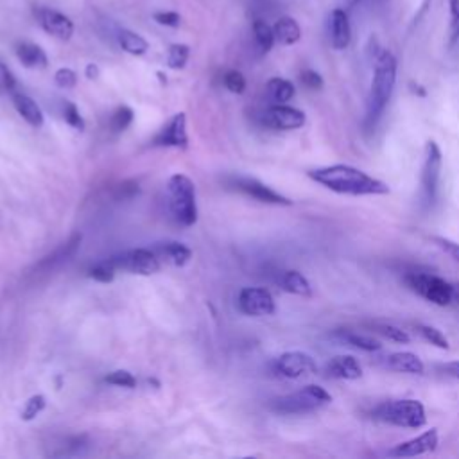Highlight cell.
Listing matches in <instances>:
<instances>
[{"mask_svg":"<svg viewBox=\"0 0 459 459\" xmlns=\"http://www.w3.org/2000/svg\"><path fill=\"white\" fill-rule=\"evenodd\" d=\"M307 176L325 189L345 196H384L389 194V187L368 172L347 163L318 167L307 172Z\"/></svg>","mask_w":459,"mask_h":459,"instance_id":"1","label":"cell"},{"mask_svg":"<svg viewBox=\"0 0 459 459\" xmlns=\"http://www.w3.org/2000/svg\"><path fill=\"white\" fill-rule=\"evenodd\" d=\"M396 58L391 50L382 49L375 58L374 79L369 88L368 104H366V127L374 130L378 119L382 117L387 103L391 99L396 85Z\"/></svg>","mask_w":459,"mask_h":459,"instance_id":"2","label":"cell"},{"mask_svg":"<svg viewBox=\"0 0 459 459\" xmlns=\"http://www.w3.org/2000/svg\"><path fill=\"white\" fill-rule=\"evenodd\" d=\"M371 416L378 422L405 429H420L427 423L425 407L422 402L414 398H396V400L382 402L371 411Z\"/></svg>","mask_w":459,"mask_h":459,"instance_id":"3","label":"cell"},{"mask_svg":"<svg viewBox=\"0 0 459 459\" xmlns=\"http://www.w3.org/2000/svg\"><path fill=\"white\" fill-rule=\"evenodd\" d=\"M330 402H332V395L325 387L309 384L298 391L273 398L269 402V409L278 414H305L321 409Z\"/></svg>","mask_w":459,"mask_h":459,"instance_id":"4","label":"cell"},{"mask_svg":"<svg viewBox=\"0 0 459 459\" xmlns=\"http://www.w3.org/2000/svg\"><path fill=\"white\" fill-rule=\"evenodd\" d=\"M169 208L176 223L181 226H192L198 221V205H196V185L189 176L174 174L167 183Z\"/></svg>","mask_w":459,"mask_h":459,"instance_id":"5","label":"cell"},{"mask_svg":"<svg viewBox=\"0 0 459 459\" xmlns=\"http://www.w3.org/2000/svg\"><path fill=\"white\" fill-rule=\"evenodd\" d=\"M404 282L413 293L427 300L429 303L438 307H447L452 303V284L441 276L422 271H409L404 275Z\"/></svg>","mask_w":459,"mask_h":459,"instance_id":"6","label":"cell"},{"mask_svg":"<svg viewBox=\"0 0 459 459\" xmlns=\"http://www.w3.org/2000/svg\"><path fill=\"white\" fill-rule=\"evenodd\" d=\"M441 165H443V156H441L440 147L434 140H429L427 145H425L422 176H420V198H422L423 207H432L436 201Z\"/></svg>","mask_w":459,"mask_h":459,"instance_id":"7","label":"cell"},{"mask_svg":"<svg viewBox=\"0 0 459 459\" xmlns=\"http://www.w3.org/2000/svg\"><path fill=\"white\" fill-rule=\"evenodd\" d=\"M112 261L115 267H117V271H127V273H133V275L149 276L160 271L158 255L147 248H136L119 253V255L112 257Z\"/></svg>","mask_w":459,"mask_h":459,"instance_id":"8","label":"cell"},{"mask_svg":"<svg viewBox=\"0 0 459 459\" xmlns=\"http://www.w3.org/2000/svg\"><path fill=\"white\" fill-rule=\"evenodd\" d=\"M316 371H318L316 360L305 351H285L275 360V374L291 380L309 377Z\"/></svg>","mask_w":459,"mask_h":459,"instance_id":"9","label":"cell"},{"mask_svg":"<svg viewBox=\"0 0 459 459\" xmlns=\"http://www.w3.org/2000/svg\"><path fill=\"white\" fill-rule=\"evenodd\" d=\"M305 113L287 104H273L262 113V124L269 130L293 131L305 126Z\"/></svg>","mask_w":459,"mask_h":459,"instance_id":"10","label":"cell"},{"mask_svg":"<svg viewBox=\"0 0 459 459\" xmlns=\"http://www.w3.org/2000/svg\"><path fill=\"white\" fill-rule=\"evenodd\" d=\"M229 185H232L235 190H239V192L253 198L255 201L266 203V205H280V207H289V205H293L291 199L282 196V194L276 192V190H273L271 187H267L266 183L255 180V178L237 176V178H232V180H229Z\"/></svg>","mask_w":459,"mask_h":459,"instance_id":"11","label":"cell"},{"mask_svg":"<svg viewBox=\"0 0 459 459\" xmlns=\"http://www.w3.org/2000/svg\"><path fill=\"white\" fill-rule=\"evenodd\" d=\"M239 311L246 316L261 318V316L275 314L276 305L267 289L262 287H244L237 298Z\"/></svg>","mask_w":459,"mask_h":459,"instance_id":"12","label":"cell"},{"mask_svg":"<svg viewBox=\"0 0 459 459\" xmlns=\"http://www.w3.org/2000/svg\"><path fill=\"white\" fill-rule=\"evenodd\" d=\"M153 145L156 147H178L187 149L189 145V135H187V117L185 113H176L169 119L165 126L158 131L153 139Z\"/></svg>","mask_w":459,"mask_h":459,"instance_id":"13","label":"cell"},{"mask_svg":"<svg viewBox=\"0 0 459 459\" xmlns=\"http://www.w3.org/2000/svg\"><path fill=\"white\" fill-rule=\"evenodd\" d=\"M37 19L41 29L50 34V37L58 38L61 41H68L74 37V22L68 19L67 14L59 13L50 8H38L37 10Z\"/></svg>","mask_w":459,"mask_h":459,"instance_id":"14","label":"cell"},{"mask_svg":"<svg viewBox=\"0 0 459 459\" xmlns=\"http://www.w3.org/2000/svg\"><path fill=\"white\" fill-rule=\"evenodd\" d=\"M81 234H74L68 241H65L63 244H59L54 252L47 255V257L41 258L34 266V271H38L37 275H49L52 271L59 269V267L70 262L74 258V255L77 253L79 246H81Z\"/></svg>","mask_w":459,"mask_h":459,"instance_id":"15","label":"cell"},{"mask_svg":"<svg viewBox=\"0 0 459 459\" xmlns=\"http://www.w3.org/2000/svg\"><path fill=\"white\" fill-rule=\"evenodd\" d=\"M438 443H440L438 431L436 429H429V431L422 432L420 436L413 438V440L398 443L395 449L389 450V456H393V458H416V456L436 450Z\"/></svg>","mask_w":459,"mask_h":459,"instance_id":"16","label":"cell"},{"mask_svg":"<svg viewBox=\"0 0 459 459\" xmlns=\"http://www.w3.org/2000/svg\"><path fill=\"white\" fill-rule=\"evenodd\" d=\"M329 32H330V43H332V47L336 50H343L350 45L351 28L347 10L336 8V10L330 13Z\"/></svg>","mask_w":459,"mask_h":459,"instance_id":"17","label":"cell"},{"mask_svg":"<svg viewBox=\"0 0 459 459\" xmlns=\"http://www.w3.org/2000/svg\"><path fill=\"white\" fill-rule=\"evenodd\" d=\"M325 374L338 380H357L363 377V366L354 356H336L327 363Z\"/></svg>","mask_w":459,"mask_h":459,"instance_id":"18","label":"cell"},{"mask_svg":"<svg viewBox=\"0 0 459 459\" xmlns=\"http://www.w3.org/2000/svg\"><path fill=\"white\" fill-rule=\"evenodd\" d=\"M11 101H13L14 110L19 112L20 117L28 122L29 126H43L45 117H43V112H41V108L37 104V101L31 99L28 94H22V92H13V94H11Z\"/></svg>","mask_w":459,"mask_h":459,"instance_id":"19","label":"cell"},{"mask_svg":"<svg viewBox=\"0 0 459 459\" xmlns=\"http://www.w3.org/2000/svg\"><path fill=\"white\" fill-rule=\"evenodd\" d=\"M386 366L391 371L407 375H422L425 371V365L413 351H395L386 357Z\"/></svg>","mask_w":459,"mask_h":459,"instance_id":"20","label":"cell"},{"mask_svg":"<svg viewBox=\"0 0 459 459\" xmlns=\"http://www.w3.org/2000/svg\"><path fill=\"white\" fill-rule=\"evenodd\" d=\"M17 52V58H19L20 63L26 68H32V70H45L49 67V58H47L45 50L41 49L37 43H31V41H22L17 45L14 49Z\"/></svg>","mask_w":459,"mask_h":459,"instance_id":"21","label":"cell"},{"mask_svg":"<svg viewBox=\"0 0 459 459\" xmlns=\"http://www.w3.org/2000/svg\"><path fill=\"white\" fill-rule=\"evenodd\" d=\"M154 253L158 257L165 258L169 264L176 267H183L187 266L192 258V252L190 248H187L185 244L176 243V241H167V243H158Z\"/></svg>","mask_w":459,"mask_h":459,"instance_id":"22","label":"cell"},{"mask_svg":"<svg viewBox=\"0 0 459 459\" xmlns=\"http://www.w3.org/2000/svg\"><path fill=\"white\" fill-rule=\"evenodd\" d=\"M278 285L284 289L285 293L294 294V296L309 298L312 296V287L309 284V280L300 273V271H284L278 278Z\"/></svg>","mask_w":459,"mask_h":459,"instance_id":"23","label":"cell"},{"mask_svg":"<svg viewBox=\"0 0 459 459\" xmlns=\"http://www.w3.org/2000/svg\"><path fill=\"white\" fill-rule=\"evenodd\" d=\"M273 31H275L276 41L282 43V45H294L302 38L300 23L293 17H282V19L276 20L275 26H273Z\"/></svg>","mask_w":459,"mask_h":459,"instance_id":"24","label":"cell"},{"mask_svg":"<svg viewBox=\"0 0 459 459\" xmlns=\"http://www.w3.org/2000/svg\"><path fill=\"white\" fill-rule=\"evenodd\" d=\"M336 338H339V341L348 345V347H354L363 351H378L382 348L380 341H377V339L368 336V334L351 332V330H338Z\"/></svg>","mask_w":459,"mask_h":459,"instance_id":"25","label":"cell"},{"mask_svg":"<svg viewBox=\"0 0 459 459\" xmlns=\"http://www.w3.org/2000/svg\"><path fill=\"white\" fill-rule=\"evenodd\" d=\"M117 40L121 49L131 56H144L149 50L147 40L144 37H140L139 32H133L130 29H121Z\"/></svg>","mask_w":459,"mask_h":459,"instance_id":"26","label":"cell"},{"mask_svg":"<svg viewBox=\"0 0 459 459\" xmlns=\"http://www.w3.org/2000/svg\"><path fill=\"white\" fill-rule=\"evenodd\" d=\"M294 94H296L294 85L284 77H273L267 83V95L275 104L289 103L294 97Z\"/></svg>","mask_w":459,"mask_h":459,"instance_id":"27","label":"cell"},{"mask_svg":"<svg viewBox=\"0 0 459 459\" xmlns=\"http://www.w3.org/2000/svg\"><path fill=\"white\" fill-rule=\"evenodd\" d=\"M253 34H255V41H257L258 49L266 54V52H269L271 49H273V45H275V31H273V28H271L269 23L264 22V20H255L253 22Z\"/></svg>","mask_w":459,"mask_h":459,"instance_id":"28","label":"cell"},{"mask_svg":"<svg viewBox=\"0 0 459 459\" xmlns=\"http://www.w3.org/2000/svg\"><path fill=\"white\" fill-rule=\"evenodd\" d=\"M115 273H117V267L113 264L112 258H104V261L97 262L94 266L88 269V276L95 282H101V284H110L115 278Z\"/></svg>","mask_w":459,"mask_h":459,"instance_id":"29","label":"cell"},{"mask_svg":"<svg viewBox=\"0 0 459 459\" xmlns=\"http://www.w3.org/2000/svg\"><path fill=\"white\" fill-rule=\"evenodd\" d=\"M190 58V47L185 43H172L167 50V67L172 70H181L185 68Z\"/></svg>","mask_w":459,"mask_h":459,"instance_id":"30","label":"cell"},{"mask_svg":"<svg viewBox=\"0 0 459 459\" xmlns=\"http://www.w3.org/2000/svg\"><path fill=\"white\" fill-rule=\"evenodd\" d=\"M371 329H374L375 334H378V336H382V338L389 339V341L393 343L407 345V343L411 341L409 334L391 323H378V321H375V323H371Z\"/></svg>","mask_w":459,"mask_h":459,"instance_id":"31","label":"cell"},{"mask_svg":"<svg viewBox=\"0 0 459 459\" xmlns=\"http://www.w3.org/2000/svg\"><path fill=\"white\" fill-rule=\"evenodd\" d=\"M133 119H135V113H133L130 106H119L112 113V117H110V130L113 133H122V131H126L131 126Z\"/></svg>","mask_w":459,"mask_h":459,"instance_id":"32","label":"cell"},{"mask_svg":"<svg viewBox=\"0 0 459 459\" xmlns=\"http://www.w3.org/2000/svg\"><path fill=\"white\" fill-rule=\"evenodd\" d=\"M416 332L420 334V338H422L423 341L431 343V345L441 348V350H449L450 348L449 339L445 338V334L441 332V330H438L436 327H431V325H418V327H416Z\"/></svg>","mask_w":459,"mask_h":459,"instance_id":"33","label":"cell"},{"mask_svg":"<svg viewBox=\"0 0 459 459\" xmlns=\"http://www.w3.org/2000/svg\"><path fill=\"white\" fill-rule=\"evenodd\" d=\"M104 382L112 384V386L117 387H127V389H133L136 386V378L133 377V374H130L127 369H115L112 374H108L104 377Z\"/></svg>","mask_w":459,"mask_h":459,"instance_id":"34","label":"cell"},{"mask_svg":"<svg viewBox=\"0 0 459 459\" xmlns=\"http://www.w3.org/2000/svg\"><path fill=\"white\" fill-rule=\"evenodd\" d=\"M45 405H47V400L43 395L31 396V398L26 402V407H23V411H22L23 422H31V420L37 418L38 414L45 409Z\"/></svg>","mask_w":459,"mask_h":459,"instance_id":"35","label":"cell"},{"mask_svg":"<svg viewBox=\"0 0 459 459\" xmlns=\"http://www.w3.org/2000/svg\"><path fill=\"white\" fill-rule=\"evenodd\" d=\"M63 119L68 126L74 127L77 131H85V119L81 117V113L77 110V106L74 103H65L63 104Z\"/></svg>","mask_w":459,"mask_h":459,"instance_id":"36","label":"cell"},{"mask_svg":"<svg viewBox=\"0 0 459 459\" xmlns=\"http://www.w3.org/2000/svg\"><path fill=\"white\" fill-rule=\"evenodd\" d=\"M223 83H225L226 90H229L232 94H244L246 90V77L239 70H228L223 77Z\"/></svg>","mask_w":459,"mask_h":459,"instance_id":"37","label":"cell"},{"mask_svg":"<svg viewBox=\"0 0 459 459\" xmlns=\"http://www.w3.org/2000/svg\"><path fill=\"white\" fill-rule=\"evenodd\" d=\"M450 8V28H449V43L456 45L459 41V0H449Z\"/></svg>","mask_w":459,"mask_h":459,"instance_id":"38","label":"cell"},{"mask_svg":"<svg viewBox=\"0 0 459 459\" xmlns=\"http://www.w3.org/2000/svg\"><path fill=\"white\" fill-rule=\"evenodd\" d=\"M54 83L59 88H65V90H70L77 85V74L74 72L72 68H59L54 74Z\"/></svg>","mask_w":459,"mask_h":459,"instance_id":"39","label":"cell"},{"mask_svg":"<svg viewBox=\"0 0 459 459\" xmlns=\"http://www.w3.org/2000/svg\"><path fill=\"white\" fill-rule=\"evenodd\" d=\"M14 88H17V79L13 72L4 63H0V95L13 94Z\"/></svg>","mask_w":459,"mask_h":459,"instance_id":"40","label":"cell"},{"mask_svg":"<svg viewBox=\"0 0 459 459\" xmlns=\"http://www.w3.org/2000/svg\"><path fill=\"white\" fill-rule=\"evenodd\" d=\"M153 19L154 22L163 26V28H171V29L180 28L181 23L180 13H176V11H156V13L153 14Z\"/></svg>","mask_w":459,"mask_h":459,"instance_id":"41","label":"cell"},{"mask_svg":"<svg viewBox=\"0 0 459 459\" xmlns=\"http://www.w3.org/2000/svg\"><path fill=\"white\" fill-rule=\"evenodd\" d=\"M300 81L303 86H307L309 90H321L323 88V77L320 74L312 70V68H305L300 74Z\"/></svg>","mask_w":459,"mask_h":459,"instance_id":"42","label":"cell"},{"mask_svg":"<svg viewBox=\"0 0 459 459\" xmlns=\"http://www.w3.org/2000/svg\"><path fill=\"white\" fill-rule=\"evenodd\" d=\"M432 241H434V243H436L447 255H450V257L454 258V261L459 264V243L445 239V237H432Z\"/></svg>","mask_w":459,"mask_h":459,"instance_id":"43","label":"cell"},{"mask_svg":"<svg viewBox=\"0 0 459 459\" xmlns=\"http://www.w3.org/2000/svg\"><path fill=\"white\" fill-rule=\"evenodd\" d=\"M440 371L443 375H447V377L458 378V380H459V360H450V363L441 365Z\"/></svg>","mask_w":459,"mask_h":459,"instance_id":"44","label":"cell"},{"mask_svg":"<svg viewBox=\"0 0 459 459\" xmlns=\"http://www.w3.org/2000/svg\"><path fill=\"white\" fill-rule=\"evenodd\" d=\"M85 76H86V79H90V81H95V79H97V77L101 76L99 67H97V65H95V63H88V65H86V68H85Z\"/></svg>","mask_w":459,"mask_h":459,"instance_id":"45","label":"cell"},{"mask_svg":"<svg viewBox=\"0 0 459 459\" xmlns=\"http://www.w3.org/2000/svg\"><path fill=\"white\" fill-rule=\"evenodd\" d=\"M452 302L459 305V282L458 284H452Z\"/></svg>","mask_w":459,"mask_h":459,"instance_id":"46","label":"cell"},{"mask_svg":"<svg viewBox=\"0 0 459 459\" xmlns=\"http://www.w3.org/2000/svg\"><path fill=\"white\" fill-rule=\"evenodd\" d=\"M158 77H160V81H162L163 85H165V83H167V77H163V74H162V72H158Z\"/></svg>","mask_w":459,"mask_h":459,"instance_id":"47","label":"cell"},{"mask_svg":"<svg viewBox=\"0 0 459 459\" xmlns=\"http://www.w3.org/2000/svg\"><path fill=\"white\" fill-rule=\"evenodd\" d=\"M357 2H359V0H350V6H356Z\"/></svg>","mask_w":459,"mask_h":459,"instance_id":"48","label":"cell"}]
</instances>
